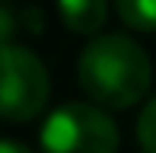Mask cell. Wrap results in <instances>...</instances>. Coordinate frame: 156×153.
<instances>
[{
	"label": "cell",
	"instance_id": "1",
	"mask_svg": "<svg viewBox=\"0 0 156 153\" xmlns=\"http://www.w3.org/2000/svg\"><path fill=\"white\" fill-rule=\"evenodd\" d=\"M80 83L89 99L108 109H127L150 89L153 64L147 51L127 35H99L80 54Z\"/></svg>",
	"mask_w": 156,
	"mask_h": 153
},
{
	"label": "cell",
	"instance_id": "2",
	"mask_svg": "<svg viewBox=\"0 0 156 153\" xmlns=\"http://www.w3.org/2000/svg\"><path fill=\"white\" fill-rule=\"evenodd\" d=\"M45 153H115L118 128L102 109L86 102H67L48 115L41 128Z\"/></svg>",
	"mask_w": 156,
	"mask_h": 153
},
{
	"label": "cell",
	"instance_id": "3",
	"mask_svg": "<svg viewBox=\"0 0 156 153\" xmlns=\"http://www.w3.org/2000/svg\"><path fill=\"white\" fill-rule=\"evenodd\" d=\"M51 80L32 51L0 45V118L29 121L45 109Z\"/></svg>",
	"mask_w": 156,
	"mask_h": 153
},
{
	"label": "cell",
	"instance_id": "4",
	"mask_svg": "<svg viewBox=\"0 0 156 153\" xmlns=\"http://www.w3.org/2000/svg\"><path fill=\"white\" fill-rule=\"evenodd\" d=\"M58 10L67 29L73 32H96L105 26V16H108L105 0H58Z\"/></svg>",
	"mask_w": 156,
	"mask_h": 153
},
{
	"label": "cell",
	"instance_id": "5",
	"mask_svg": "<svg viewBox=\"0 0 156 153\" xmlns=\"http://www.w3.org/2000/svg\"><path fill=\"white\" fill-rule=\"evenodd\" d=\"M118 16L137 32H153L156 29V0H115Z\"/></svg>",
	"mask_w": 156,
	"mask_h": 153
},
{
	"label": "cell",
	"instance_id": "6",
	"mask_svg": "<svg viewBox=\"0 0 156 153\" xmlns=\"http://www.w3.org/2000/svg\"><path fill=\"white\" fill-rule=\"evenodd\" d=\"M137 141H140V147H144V153H156V96L147 102L144 112H140Z\"/></svg>",
	"mask_w": 156,
	"mask_h": 153
},
{
	"label": "cell",
	"instance_id": "7",
	"mask_svg": "<svg viewBox=\"0 0 156 153\" xmlns=\"http://www.w3.org/2000/svg\"><path fill=\"white\" fill-rule=\"evenodd\" d=\"M0 153H32V150L16 144V141H0Z\"/></svg>",
	"mask_w": 156,
	"mask_h": 153
}]
</instances>
